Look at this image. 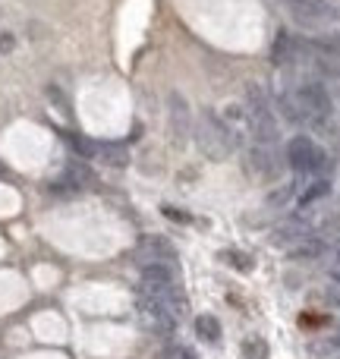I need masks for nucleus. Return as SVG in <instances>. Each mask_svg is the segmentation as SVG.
Wrapping results in <instances>:
<instances>
[{
	"mask_svg": "<svg viewBox=\"0 0 340 359\" xmlns=\"http://www.w3.org/2000/svg\"><path fill=\"white\" fill-rule=\"evenodd\" d=\"M284 6L306 29H337L340 32V0H284Z\"/></svg>",
	"mask_w": 340,
	"mask_h": 359,
	"instance_id": "obj_5",
	"label": "nucleus"
},
{
	"mask_svg": "<svg viewBox=\"0 0 340 359\" xmlns=\"http://www.w3.org/2000/svg\"><path fill=\"white\" fill-rule=\"evenodd\" d=\"M60 136L73 145V151L82 158V161L95 158V145H98V142H92V139H86V136H76V133H69V130H60Z\"/></svg>",
	"mask_w": 340,
	"mask_h": 359,
	"instance_id": "obj_17",
	"label": "nucleus"
},
{
	"mask_svg": "<svg viewBox=\"0 0 340 359\" xmlns=\"http://www.w3.org/2000/svg\"><path fill=\"white\" fill-rule=\"evenodd\" d=\"M168 130L177 145H186L192 139V111L179 92L168 95Z\"/></svg>",
	"mask_w": 340,
	"mask_h": 359,
	"instance_id": "obj_9",
	"label": "nucleus"
},
{
	"mask_svg": "<svg viewBox=\"0 0 340 359\" xmlns=\"http://www.w3.org/2000/svg\"><path fill=\"white\" fill-rule=\"evenodd\" d=\"M63 183H67L69 189H92V186L98 183V177H95V170L88 168V164L67 161V168H63Z\"/></svg>",
	"mask_w": 340,
	"mask_h": 359,
	"instance_id": "obj_14",
	"label": "nucleus"
},
{
	"mask_svg": "<svg viewBox=\"0 0 340 359\" xmlns=\"http://www.w3.org/2000/svg\"><path fill=\"white\" fill-rule=\"evenodd\" d=\"M290 259H297V262H318V259H328V252H331V246H328V240L325 236H306V240H299V243H293L290 249Z\"/></svg>",
	"mask_w": 340,
	"mask_h": 359,
	"instance_id": "obj_13",
	"label": "nucleus"
},
{
	"mask_svg": "<svg viewBox=\"0 0 340 359\" xmlns=\"http://www.w3.org/2000/svg\"><path fill=\"white\" fill-rule=\"evenodd\" d=\"M243 114H246V133L261 145H274L280 139V123L274 114L268 95L261 92V86L249 82L246 98H243Z\"/></svg>",
	"mask_w": 340,
	"mask_h": 359,
	"instance_id": "obj_2",
	"label": "nucleus"
},
{
	"mask_svg": "<svg viewBox=\"0 0 340 359\" xmlns=\"http://www.w3.org/2000/svg\"><path fill=\"white\" fill-rule=\"evenodd\" d=\"M196 142H198V149H202V155L208 158V161H227L236 149V139H233V133H230V126L224 123L211 107H205V111L198 114Z\"/></svg>",
	"mask_w": 340,
	"mask_h": 359,
	"instance_id": "obj_3",
	"label": "nucleus"
},
{
	"mask_svg": "<svg viewBox=\"0 0 340 359\" xmlns=\"http://www.w3.org/2000/svg\"><path fill=\"white\" fill-rule=\"evenodd\" d=\"M95 158H101V161L111 164V168H126V161H130V155H126L123 145H114V142L95 145Z\"/></svg>",
	"mask_w": 340,
	"mask_h": 359,
	"instance_id": "obj_15",
	"label": "nucleus"
},
{
	"mask_svg": "<svg viewBox=\"0 0 340 359\" xmlns=\"http://www.w3.org/2000/svg\"><path fill=\"white\" fill-rule=\"evenodd\" d=\"M161 211H164V215H168V217H173V221H189V217H186V215H183V211L170 208V205H164V208H161Z\"/></svg>",
	"mask_w": 340,
	"mask_h": 359,
	"instance_id": "obj_25",
	"label": "nucleus"
},
{
	"mask_svg": "<svg viewBox=\"0 0 340 359\" xmlns=\"http://www.w3.org/2000/svg\"><path fill=\"white\" fill-rule=\"evenodd\" d=\"M240 353L243 359H268V344L261 337H246L240 344Z\"/></svg>",
	"mask_w": 340,
	"mask_h": 359,
	"instance_id": "obj_19",
	"label": "nucleus"
},
{
	"mask_svg": "<svg viewBox=\"0 0 340 359\" xmlns=\"http://www.w3.org/2000/svg\"><path fill=\"white\" fill-rule=\"evenodd\" d=\"M331 359H340V353H337V356H331Z\"/></svg>",
	"mask_w": 340,
	"mask_h": 359,
	"instance_id": "obj_28",
	"label": "nucleus"
},
{
	"mask_svg": "<svg viewBox=\"0 0 340 359\" xmlns=\"http://www.w3.org/2000/svg\"><path fill=\"white\" fill-rule=\"evenodd\" d=\"M136 262L139 265H158V262L173 265V262H177V246H173L168 236L145 233V236H139V243H136Z\"/></svg>",
	"mask_w": 340,
	"mask_h": 359,
	"instance_id": "obj_10",
	"label": "nucleus"
},
{
	"mask_svg": "<svg viewBox=\"0 0 340 359\" xmlns=\"http://www.w3.org/2000/svg\"><path fill=\"white\" fill-rule=\"evenodd\" d=\"M290 198H293V186H280V189L278 192H271V196H268V208H280V205H284V202H290Z\"/></svg>",
	"mask_w": 340,
	"mask_h": 359,
	"instance_id": "obj_22",
	"label": "nucleus"
},
{
	"mask_svg": "<svg viewBox=\"0 0 340 359\" xmlns=\"http://www.w3.org/2000/svg\"><path fill=\"white\" fill-rule=\"evenodd\" d=\"M139 287L142 293L161 299L164 306L173 312L177 318L186 316V293L183 284H179L177 268L168 265V262H158V265H142V274H139Z\"/></svg>",
	"mask_w": 340,
	"mask_h": 359,
	"instance_id": "obj_1",
	"label": "nucleus"
},
{
	"mask_svg": "<svg viewBox=\"0 0 340 359\" xmlns=\"http://www.w3.org/2000/svg\"><path fill=\"white\" fill-rule=\"evenodd\" d=\"M331 278H334V280H337V284H340V271H331Z\"/></svg>",
	"mask_w": 340,
	"mask_h": 359,
	"instance_id": "obj_27",
	"label": "nucleus"
},
{
	"mask_svg": "<svg viewBox=\"0 0 340 359\" xmlns=\"http://www.w3.org/2000/svg\"><path fill=\"white\" fill-rule=\"evenodd\" d=\"M306 57H309V41L290 35V32H278L274 48H271V60L280 69H297L299 63H306Z\"/></svg>",
	"mask_w": 340,
	"mask_h": 359,
	"instance_id": "obj_8",
	"label": "nucleus"
},
{
	"mask_svg": "<svg viewBox=\"0 0 340 359\" xmlns=\"http://www.w3.org/2000/svg\"><path fill=\"white\" fill-rule=\"evenodd\" d=\"M161 359H198V356L192 353L189 347H183V344H170V347L161 353Z\"/></svg>",
	"mask_w": 340,
	"mask_h": 359,
	"instance_id": "obj_23",
	"label": "nucleus"
},
{
	"mask_svg": "<svg viewBox=\"0 0 340 359\" xmlns=\"http://www.w3.org/2000/svg\"><path fill=\"white\" fill-rule=\"evenodd\" d=\"M328 262H331V271H340V240L334 243V249L328 252Z\"/></svg>",
	"mask_w": 340,
	"mask_h": 359,
	"instance_id": "obj_24",
	"label": "nucleus"
},
{
	"mask_svg": "<svg viewBox=\"0 0 340 359\" xmlns=\"http://www.w3.org/2000/svg\"><path fill=\"white\" fill-rule=\"evenodd\" d=\"M287 168L299 177H328V168H331V158L325 149H318L309 136H293L287 142Z\"/></svg>",
	"mask_w": 340,
	"mask_h": 359,
	"instance_id": "obj_4",
	"label": "nucleus"
},
{
	"mask_svg": "<svg viewBox=\"0 0 340 359\" xmlns=\"http://www.w3.org/2000/svg\"><path fill=\"white\" fill-rule=\"evenodd\" d=\"M136 312H139V318H142L145 331H151V334H158V337H170L173 331H177V322H179V318L173 316V312L161 303V299L149 297V293H142V297H139Z\"/></svg>",
	"mask_w": 340,
	"mask_h": 359,
	"instance_id": "obj_6",
	"label": "nucleus"
},
{
	"mask_svg": "<svg viewBox=\"0 0 340 359\" xmlns=\"http://www.w3.org/2000/svg\"><path fill=\"white\" fill-rule=\"evenodd\" d=\"M246 170L252 180H280V174H284V158L274 151V145H261L255 142L252 149L246 151Z\"/></svg>",
	"mask_w": 340,
	"mask_h": 359,
	"instance_id": "obj_7",
	"label": "nucleus"
},
{
	"mask_svg": "<svg viewBox=\"0 0 340 359\" xmlns=\"http://www.w3.org/2000/svg\"><path fill=\"white\" fill-rule=\"evenodd\" d=\"M13 44H16L13 41V35H0V54H10Z\"/></svg>",
	"mask_w": 340,
	"mask_h": 359,
	"instance_id": "obj_26",
	"label": "nucleus"
},
{
	"mask_svg": "<svg viewBox=\"0 0 340 359\" xmlns=\"http://www.w3.org/2000/svg\"><path fill=\"white\" fill-rule=\"evenodd\" d=\"M312 303H325V306H334V309H340V284L334 280V284L315 290V293H312Z\"/></svg>",
	"mask_w": 340,
	"mask_h": 359,
	"instance_id": "obj_20",
	"label": "nucleus"
},
{
	"mask_svg": "<svg viewBox=\"0 0 340 359\" xmlns=\"http://www.w3.org/2000/svg\"><path fill=\"white\" fill-rule=\"evenodd\" d=\"M196 334L202 337L205 344H217L221 341V322L215 316H198L196 318Z\"/></svg>",
	"mask_w": 340,
	"mask_h": 359,
	"instance_id": "obj_16",
	"label": "nucleus"
},
{
	"mask_svg": "<svg viewBox=\"0 0 340 359\" xmlns=\"http://www.w3.org/2000/svg\"><path fill=\"white\" fill-rule=\"evenodd\" d=\"M337 98H340V88H337Z\"/></svg>",
	"mask_w": 340,
	"mask_h": 359,
	"instance_id": "obj_29",
	"label": "nucleus"
},
{
	"mask_svg": "<svg viewBox=\"0 0 340 359\" xmlns=\"http://www.w3.org/2000/svg\"><path fill=\"white\" fill-rule=\"evenodd\" d=\"M221 262H227V265H233L236 271H252L255 262L249 259L246 252H236V249H227V252H221Z\"/></svg>",
	"mask_w": 340,
	"mask_h": 359,
	"instance_id": "obj_21",
	"label": "nucleus"
},
{
	"mask_svg": "<svg viewBox=\"0 0 340 359\" xmlns=\"http://www.w3.org/2000/svg\"><path fill=\"white\" fill-rule=\"evenodd\" d=\"M331 192V180L328 177H315V174H309V177H299V183L293 186V198H297L299 205H312V202H318V198H325Z\"/></svg>",
	"mask_w": 340,
	"mask_h": 359,
	"instance_id": "obj_12",
	"label": "nucleus"
},
{
	"mask_svg": "<svg viewBox=\"0 0 340 359\" xmlns=\"http://www.w3.org/2000/svg\"><path fill=\"white\" fill-rule=\"evenodd\" d=\"M312 353L315 356H337L340 353V334H325V337H318L315 344H312Z\"/></svg>",
	"mask_w": 340,
	"mask_h": 359,
	"instance_id": "obj_18",
	"label": "nucleus"
},
{
	"mask_svg": "<svg viewBox=\"0 0 340 359\" xmlns=\"http://www.w3.org/2000/svg\"><path fill=\"white\" fill-rule=\"evenodd\" d=\"M306 236H312V224L303 221V217H290V221H280L278 227L271 230V236H268V240H271L274 246L290 249L293 243L306 240Z\"/></svg>",
	"mask_w": 340,
	"mask_h": 359,
	"instance_id": "obj_11",
	"label": "nucleus"
}]
</instances>
